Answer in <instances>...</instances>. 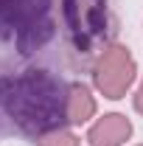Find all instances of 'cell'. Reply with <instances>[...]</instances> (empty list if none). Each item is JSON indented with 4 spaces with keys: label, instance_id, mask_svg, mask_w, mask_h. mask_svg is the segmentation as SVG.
<instances>
[{
    "label": "cell",
    "instance_id": "52a82bcc",
    "mask_svg": "<svg viewBox=\"0 0 143 146\" xmlns=\"http://www.w3.org/2000/svg\"><path fill=\"white\" fill-rule=\"evenodd\" d=\"M81 141H79V135L76 132H70V129H54V132H48V135H42L39 141H36V146H79Z\"/></svg>",
    "mask_w": 143,
    "mask_h": 146
},
{
    "label": "cell",
    "instance_id": "ba28073f",
    "mask_svg": "<svg viewBox=\"0 0 143 146\" xmlns=\"http://www.w3.org/2000/svg\"><path fill=\"white\" fill-rule=\"evenodd\" d=\"M132 104H135V110L143 115V82H140V87L135 90V96H132Z\"/></svg>",
    "mask_w": 143,
    "mask_h": 146
},
{
    "label": "cell",
    "instance_id": "3957f363",
    "mask_svg": "<svg viewBox=\"0 0 143 146\" xmlns=\"http://www.w3.org/2000/svg\"><path fill=\"white\" fill-rule=\"evenodd\" d=\"M62 20L79 54L95 51L109 34V0H62Z\"/></svg>",
    "mask_w": 143,
    "mask_h": 146
},
{
    "label": "cell",
    "instance_id": "30bf717a",
    "mask_svg": "<svg viewBox=\"0 0 143 146\" xmlns=\"http://www.w3.org/2000/svg\"><path fill=\"white\" fill-rule=\"evenodd\" d=\"M138 146H143V143H138Z\"/></svg>",
    "mask_w": 143,
    "mask_h": 146
},
{
    "label": "cell",
    "instance_id": "9c48e42d",
    "mask_svg": "<svg viewBox=\"0 0 143 146\" xmlns=\"http://www.w3.org/2000/svg\"><path fill=\"white\" fill-rule=\"evenodd\" d=\"M6 6L9 0H0V36H6Z\"/></svg>",
    "mask_w": 143,
    "mask_h": 146
},
{
    "label": "cell",
    "instance_id": "6da1fadb",
    "mask_svg": "<svg viewBox=\"0 0 143 146\" xmlns=\"http://www.w3.org/2000/svg\"><path fill=\"white\" fill-rule=\"evenodd\" d=\"M68 84L42 68L0 76V132L31 141L68 124Z\"/></svg>",
    "mask_w": 143,
    "mask_h": 146
},
{
    "label": "cell",
    "instance_id": "277c9868",
    "mask_svg": "<svg viewBox=\"0 0 143 146\" xmlns=\"http://www.w3.org/2000/svg\"><path fill=\"white\" fill-rule=\"evenodd\" d=\"M135 76H138V65H135V56L132 51L121 45V42H109L101 48V54L95 56V65H93V84L95 90L101 93L104 98H124L126 93L132 90L135 84Z\"/></svg>",
    "mask_w": 143,
    "mask_h": 146
},
{
    "label": "cell",
    "instance_id": "5b68a950",
    "mask_svg": "<svg viewBox=\"0 0 143 146\" xmlns=\"http://www.w3.org/2000/svg\"><path fill=\"white\" fill-rule=\"evenodd\" d=\"M132 138V121L121 112H107L87 129L90 146H124Z\"/></svg>",
    "mask_w": 143,
    "mask_h": 146
},
{
    "label": "cell",
    "instance_id": "8992f818",
    "mask_svg": "<svg viewBox=\"0 0 143 146\" xmlns=\"http://www.w3.org/2000/svg\"><path fill=\"white\" fill-rule=\"evenodd\" d=\"M95 96L90 93L87 84H81V82H70L68 84V124L70 127H81V124H87L90 118H95Z\"/></svg>",
    "mask_w": 143,
    "mask_h": 146
},
{
    "label": "cell",
    "instance_id": "7a4b0ae2",
    "mask_svg": "<svg viewBox=\"0 0 143 146\" xmlns=\"http://www.w3.org/2000/svg\"><path fill=\"white\" fill-rule=\"evenodd\" d=\"M56 34L54 0H9L6 6V36L14 39L23 56L36 54Z\"/></svg>",
    "mask_w": 143,
    "mask_h": 146
}]
</instances>
